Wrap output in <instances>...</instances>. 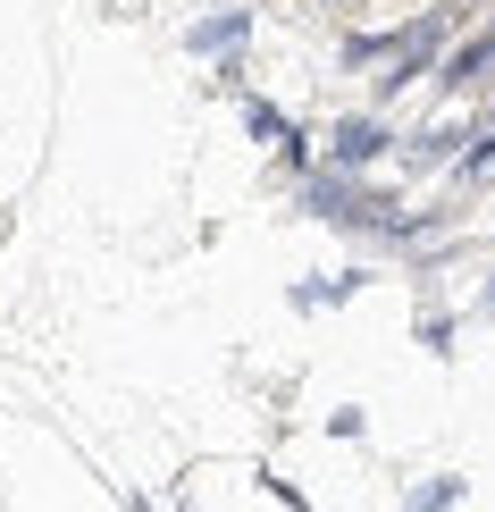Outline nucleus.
I'll use <instances>...</instances> for the list:
<instances>
[{"label":"nucleus","mask_w":495,"mask_h":512,"mask_svg":"<svg viewBox=\"0 0 495 512\" xmlns=\"http://www.w3.org/2000/svg\"><path fill=\"white\" fill-rule=\"evenodd\" d=\"M378 152H386V126H370V118L336 126V160H344V168H361V160H378Z\"/></svg>","instance_id":"obj_1"},{"label":"nucleus","mask_w":495,"mask_h":512,"mask_svg":"<svg viewBox=\"0 0 495 512\" xmlns=\"http://www.w3.org/2000/svg\"><path fill=\"white\" fill-rule=\"evenodd\" d=\"M487 311H495V294H487Z\"/></svg>","instance_id":"obj_2"}]
</instances>
